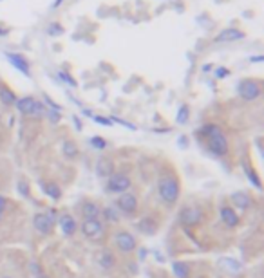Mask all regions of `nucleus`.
Here are the masks:
<instances>
[{
  "label": "nucleus",
  "instance_id": "nucleus-1",
  "mask_svg": "<svg viewBox=\"0 0 264 278\" xmlns=\"http://www.w3.org/2000/svg\"><path fill=\"white\" fill-rule=\"evenodd\" d=\"M159 200L165 206H176L181 197V179L172 168H163L156 184Z\"/></svg>",
  "mask_w": 264,
  "mask_h": 278
},
{
  "label": "nucleus",
  "instance_id": "nucleus-2",
  "mask_svg": "<svg viewBox=\"0 0 264 278\" xmlns=\"http://www.w3.org/2000/svg\"><path fill=\"white\" fill-rule=\"evenodd\" d=\"M201 141L205 143L206 152L214 156V158H224L230 152V145H228V137L224 136V132L214 123L203 125L199 128Z\"/></svg>",
  "mask_w": 264,
  "mask_h": 278
},
{
  "label": "nucleus",
  "instance_id": "nucleus-3",
  "mask_svg": "<svg viewBox=\"0 0 264 278\" xmlns=\"http://www.w3.org/2000/svg\"><path fill=\"white\" fill-rule=\"evenodd\" d=\"M114 208L118 210V213L125 219H134L137 215V211H139V199H137V195L134 192H125L122 195H116V199H114Z\"/></svg>",
  "mask_w": 264,
  "mask_h": 278
},
{
  "label": "nucleus",
  "instance_id": "nucleus-4",
  "mask_svg": "<svg viewBox=\"0 0 264 278\" xmlns=\"http://www.w3.org/2000/svg\"><path fill=\"white\" fill-rule=\"evenodd\" d=\"M112 246H114V249L118 253H122V255H132L137 249V238L132 231L118 228L112 233Z\"/></svg>",
  "mask_w": 264,
  "mask_h": 278
},
{
  "label": "nucleus",
  "instance_id": "nucleus-5",
  "mask_svg": "<svg viewBox=\"0 0 264 278\" xmlns=\"http://www.w3.org/2000/svg\"><path fill=\"white\" fill-rule=\"evenodd\" d=\"M205 213L201 210V206L197 204H185L181 206L179 213H177V222L183 228H197L203 222Z\"/></svg>",
  "mask_w": 264,
  "mask_h": 278
},
{
  "label": "nucleus",
  "instance_id": "nucleus-6",
  "mask_svg": "<svg viewBox=\"0 0 264 278\" xmlns=\"http://www.w3.org/2000/svg\"><path fill=\"white\" fill-rule=\"evenodd\" d=\"M132 186V177L125 172H114L109 179H105V192L111 195H122L129 192Z\"/></svg>",
  "mask_w": 264,
  "mask_h": 278
},
{
  "label": "nucleus",
  "instance_id": "nucleus-7",
  "mask_svg": "<svg viewBox=\"0 0 264 278\" xmlns=\"http://www.w3.org/2000/svg\"><path fill=\"white\" fill-rule=\"evenodd\" d=\"M137 233H141L145 237H154L161 228V219L156 213H147V215L139 217L134 224Z\"/></svg>",
  "mask_w": 264,
  "mask_h": 278
},
{
  "label": "nucleus",
  "instance_id": "nucleus-8",
  "mask_svg": "<svg viewBox=\"0 0 264 278\" xmlns=\"http://www.w3.org/2000/svg\"><path fill=\"white\" fill-rule=\"evenodd\" d=\"M15 107L22 116H37V118H40V116L45 114V107H44V103H40V101L31 98V96H26V98L16 100Z\"/></svg>",
  "mask_w": 264,
  "mask_h": 278
},
{
  "label": "nucleus",
  "instance_id": "nucleus-9",
  "mask_svg": "<svg viewBox=\"0 0 264 278\" xmlns=\"http://www.w3.org/2000/svg\"><path fill=\"white\" fill-rule=\"evenodd\" d=\"M56 219L53 213H45V211H38L33 215V228L40 233V235H53Z\"/></svg>",
  "mask_w": 264,
  "mask_h": 278
},
{
  "label": "nucleus",
  "instance_id": "nucleus-10",
  "mask_svg": "<svg viewBox=\"0 0 264 278\" xmlns=\"http://www.w3.org/2000/svg\"><path fill=\"white\" fill-rule=\"evenodd\" d=\"M237 94L244 101H254L263 94V89L255 79H241L237 85Z\"/></svg>",
  "mask_w": 264,
  "mask_h": 278
},
{
  "label": "nucleus",
  "instance_id": "nucleus-11",
  "mask_svg": "<svg viewBox=\"0 0 264 278\" xmlns=\"http://www.w3.org/2000/svg\"><path fill=\"white\" fill-rule=\"evenodd\" d=\"M96 264H98V268H100L101 271L112 273V271L118 268L116 253L112 251V249H109V247H101L100 251L96 253Z\"/></svg>",
  "mask_w": 264,
  "mask_h": 278
},
{
  "label": "nucleus",
  "instance_id": "nucleus-12",
  "mask_svg": "<svg viewBox=\"0 0 264 278\" xmlns=\"http://www.w3.org/2000/svg\"><path fill=\"white\" fill-rule=\"evenodd\" d=\"M219 219H221L222 226L228 228V230H237L239 226H241V215L228 202H222L219 206Z\"/></svg>",
  "mask_w": 264,
  "mask_h": 278
},
{
  "label": "nucleus",
  "instance_id": "nucleus-13",
  "mask_svg": "<svg viewBox=\"0 0 264 278\" xmlns=\"http://www.w3.org/2000/svg\"><path fill=\"white\" fill-rule=\"evenodd\" d=\"M103 226H105V222L98 217V219H85V221L80 222L78 228H80V231H82V235H84L87 240H94L96 237L101 235Z\"/></svg>",
  "mask_w": 264,
  "mask_h": 278
},
{
  "label": "nucleus",
  "instance_id": "nucleus-14",
  "mask_svg": "<svg viewBox=\"0 0 264 278\" xmlns=\"http://www.w3.org/2000/svg\"><path fill=\"white\" fill-rule=\"evenodd\" d=\"M56 224H58L60 231H62V235L64 237H74L76 235V231H78V224L80 222L76 221V217L73 213H69V211H62L56 219Z\"/></svg>",
  "mask_w": 264,
  "mask_h": 278
},
{
  "label": "nucleus",
  "instance_id": "nucleus-15",
  "mask_svg": "<svg viewBox=\"0 0 264 278\" xmlns=\"http://www.w3.org/2000/svg\"><path fill=\"white\" fill-rule=\"evenodd\" d=\"M76 210H78V215L82 217V221H85V219H98L101 208L96 200L82 199L78 204H76Z\"/></svg>",
  "mask_w": 264,
  "mask_h": 278
},
{
  "label": "nucleus",
  "instance_id": "nucleus-16",
  "mask_svg": "<svg viewBox=\"0 0 264 278\" xmlns=\"http://www.w3.org/2000/svg\"><path fill=\"white\" fill-rule=\"evenodd\" d=\"M254 204V197L246 192H235V194L230 195V206L233 210L239 211H248Z\"/></svg>",
  "mask_w": 264,
  "mask_h": 278
},
{
  "label": "nucleus",
  "instance_id": "nucleus-17",
  "mask_svg": "<svg viewBox=\"0 0 264 278\" xmlns=\"http://www.w3.org/2000/svg\"><path fill=\"white\" fill-rule=\"evenodd\" d=\"M114 172H116V163L112 161V158L101 156L96 163V175L100 179H109Z\"/></svg>",
  "mask_w": 264,
  "mask_h": 278
},
{
  "label": "nucleus",
  "instance_id": "nucleus-18",
  "mask_svg": "<svg viewBox=\"0 0 264 278\" xmlns=\"http://www.w3.org/2000/svg\"><path fill=\"white\" fill-rule=\"evenodd\" d=\"M38 186L44 192V195H47L49 199L53 200H60L62 199V188L54 181H47V179H40L38 181Z\"/></svg>",
  "mask_w": 264,
  "mask_h": 278
},
{
  "label": "nucleus",
  "instance_id": "nucleus-19",
  "mask_svg": "<svg viewBox=\"0 0 264 278\" xmlns=\"http://www.w3.org/2000/svg\"><path fill=\"white\" fill-rule=\"evenodd\" d=\"M5 58H7V60L11 62V65H13L16 71H20L22 74H26V76H29V74H31L29 62H27L24 56H20V54H15V53H5Z\"/></svg>",
  "mask_w": 264,
  "mask_h": 278
},
{
  "label": "nucleus",
  "instance_id": "nucleus-20",
  "mask_svg": "<svg viewBox=\"0 0 264 278\" xmlns=\"http://www.w3.org/2000/svg\"><path fill=\"white\" fill-rule=\"evenodd\" d=\"M241 38H244L243 31H239L235 27H226V29H222V31L217 35L216 42H237Z\"/></svg>",
  "mask_w": 264,
  "mask_h": 278
},
{
  "label": "nucleus",
  "instance_id": "nucleus-21",
  "mask_svg": "<svg viewBox=\"0 0 264 278\" xmlns=\"http://www.w3.org/2000/svg\"><path fill=\"white\" fill-rule=\"evenodd\" d=\"M100 219L103 222H107V224H116V222L122 219V215L118 213V210L114 206H107V208H101Z\"/></svg>",
  "mask_w": 264,
  "mask_h": 278
},
{
  "label": "nucleus",
  "instance_id": "nucleus-22",
  "mask_svg": "<svg viewBox=\"0 0 264 278\" xmlns=\"http://www.w3.org/2000/svg\"><path fill=\"white\" fill-rule=\"evenodd\" d=\"M62 154H64L65 159H69V161H74V159H78V156H80V148H78V145H76L74 141L67 139V141L62 143Z\"/></svg>",
  "mask_w": 264,
  "mask_h": 278
},
{
  "label": "nucleus",
  "instance_id": "nucleus-23",
  "mask_svg": "<svg viewBox=\"0 0 264 278\" xmlns=\"http://www.w3.org/2000/svg\"><path fill=\"white\" fill-rule=\"evenodd\" d=\"M16 100H18V98H16L15 92H13L9 87H5V85H2V87H0V101H2L5 107L15 105Z\"/></svg>",
  "mask_w": 264,
  "mask_h": 278
},
{
  "label": "nucleus",
  "instance_id": "nucleus-24",
  "mask_svg": "<svg viewBox=\"0 0 264 278\" xmlns=\"http://www.w3.org/2000/svg\"><path fill=\"white\" fill-rule=\"evenodd\" d=\"M174 273L177 278H192V268L188 262H176Z\"/></svg>",
  "mask_w": 264,
  "mask_h": 278
},
{
  "label": "nucleus",
  "instance_id": "nucleus-25",
  "mask_svg": "<svg viewBox=\"0 0 264 278\" xmlns=\"http://www.w3.org/2000/svg\"><path fill=\"white\" fill-rule=\"evenodd\" d=\"M188 116H190V109H188V105H183L179 109V112H177V123L185 125L186 121H188Z\"/></svg>",
  "mask_w": 264,
  "mask_h": 278
},
{
  "label": "nucleus",
  "instance_id": "nucleus-26",
  "mask_svg": "<svg viewBox=\"0 0 264 278\" xmlns=\"http://www.w3.org/2000/svg\"><path fill=\"white\" fill-rule=\"evenodd\" d=\"M47 33L51 35V37H58V35H62V33H64V27L60 26L58 22H53V24H49Z\"/></svg>",
  "mask_w": 264,
  "mask_h": 278
},
{
  "label": "nucleus",
  "instance_id": "nucleus-27",
  "mask_svg": "<svg viewBox=\"0 0 264 278\" xmlns=\"http://www.w3.org/2000/svg\"><path fill=\"white\" fill-rule=\"evenodd\" d=\"M29 271H31L33 277H38V275L45 273V271H44V268L38 262H31V264H29Z\"/></svg>",
  "mask_w": 264,
  "mask_h": 278
},
{
  "label": "nucleus",
  "instance_id": "nucleus-28",
  "mask_svg": "<svg viewBox=\"0 0 264 278\" xmlns=\"http://www.w3.org/2000/svg\"><path fill=\"white\" fill-rule=\"evenodd\" d=\"M60 78L64 79L65 83H69V85H71V87H76V81H74V79L71 78V76H69V74L65 73V71H62V73H60Z\"/></svg>",
  "mask_w": 264,
  "mask_h": 278
},
{
  "label": "nucleus",
  "instance_id": "nucleus-29",
  "mask_svg": "<svg viewBox=\"0 0 264 278\" xmlns=\"http://www.w3.org/2000/svg\"><path fill=\"white\" fill-rule=\"evenodd\" d=\"M5 208H7V199H5L4 195H0V221H2V217H4Z\"/></svg>",
  "mask_w": 264,
  "mask_h": 278
},
{
  "label": "nucleus",
  "instance_id": "nucleus-30",
  "mask_svg": "<svg viewBox=\"0 0 264 278\" xmlns=\"http://www.w3.org/2000/svg\"><path fill=\"white\" fill-rule=\"evenodd\" d=\"M92 145H94V147H98V148H103L105 147V141H103V139H101V137H92Z\"/></svg>",
  "mask_w": 264,
  "mask_h": 278
},
{
  "label": "nucleus",
  "instance_id": "nucleus-31",
  "mask_svg": "<svg viewBox=\"0 0 264 278\" xmlns=\"http://www.w3.org/2000/svg\"><path fill=\"white\" fill-rule=\"evenodd\" d=\"M96 121H100L101 125H111V121L105 119V118H96Z\"/></svg>",
  "mask_w": 264,
  "mask_h": 278
},
{
  "label": "nucleus",
  "instance_id": "nucleus-32",
  "mask_svg": "<svg viewBox=\"0 0 264 278\" xmlns=\"http://www.w3.org/2000/svg\"><path fill=\"white\" fill-rule=\"evenodd\" d=\"M228 74V71L226 69H219V73H217V76H219V78H221V76H226Z\"/></svg>",
  "mask_w": 264,
  "mask_h": 278
},
{
  "label": "nucleus",
  "instance_id": "nucleus-33",
  "mask_svg": "<svg viewBox=\"0 0 264 278\" xmlns=\"http://www.w3.org/2000/svg\"><path fill=\"white\" fill-rule=\"evenodd\" d=\"M35 278H51V277H49L47 273H42V275H38V277H35Z\"/></svg>",
  "mask_w": 264,
  "mask_h": 278
},
{
  "label": "nucleus",
  "instance_id": "nucleus-34",
  "mask_svg": "<svg viewBox=\"0 0 264 278\" xmlns=\"http://www.w3.org/2000/svg\"><path fill=\"white\" fill-rule=\"evenodd\" d=\"M62 2H64V0H56V2H54V7H58V5L62 4Z\"/></svg>",
  "mask_w": 264,
  "mask_h": 278
},
{
  "label": "nucleus",
  "instance_id": "nucleus-35",
  "mask_svg": "<svg viewBox=\"0 0 264 278\" xmlns=\"http://www.w3.org/2000/svg\"><path fill=\"white\" fill-rule=\"evenodd\" d=\"M0 35H5V31H4V29H0Z\"/></svg>",
  "mask_w": 264,
  "mask_h": 278
},
{
  "label": "nucleus",
  "instance_id": "nucleus-36",
  "mask_svg": "<svg viewBox=\"0 0 264 278\" xmlns=\"http://www.w3.org/2000/svg\"><path fill=\"white\" fill-rule=\"evenodd\" d=\"M4 278H11V277H4Z\"/></svg>",
  "mask_w": 264,
  "mask_h": 278
},
{
  "label": "nucleus",
  "instance_id": "nucleus-37",
  "mask_svg": "<svg viewBox=\"0 0 264 278\" xmlns=\"http://www.w3.org/2000/svg\"><path fill=\"white\" fill-rule=\"evenodd\" d=\"M199 278H206V277H199Z\"/></svg>",
  "mask_w": 264,
  "mask_h": 278
}]
</instances>
